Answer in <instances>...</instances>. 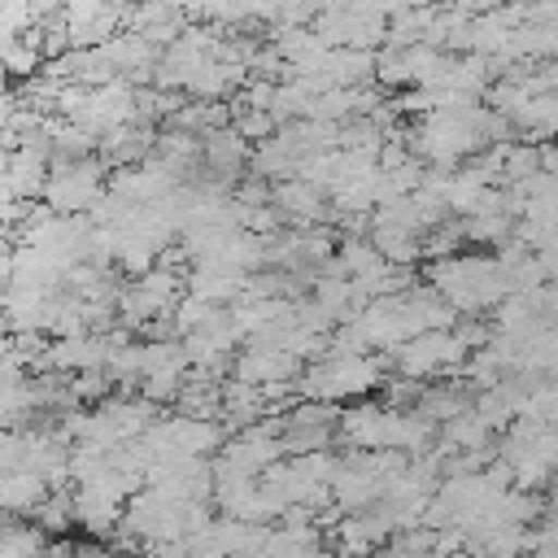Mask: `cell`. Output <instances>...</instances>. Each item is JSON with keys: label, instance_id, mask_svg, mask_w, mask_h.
I'll return each instance as SVG.
<instances>
[{"label": "cell", "instance_id": "6da1fadb", "mask_svg": "<svg viewBox=\"0 0 558 558\" xmlns=\"http://www.w3.org/2000/svg\"><path fill=\"white\" fill-rule=\"evenodd\" d=\"M384 366L388 357H340V353H327L318 366H310L301 379H296V401H327V405H340V401H353V397H366L379 379H384Z\"/></svg>", "mask_w": 558, "mask_h": 558}, {"label": "cell", "instance_id": "7a4b0ae2", "mask_svg": "<svg viewBox=\"0 0 558 558\" xmlns=\"http://www.w3.org/2000/svg\"><path fill=\"white\" fill-rule=\"evenodd\" d=\"M105 161L100 153L87 157V161H74V166H52V179L44 187V205L57 214V218H83L96 196L105 192Z\"/></svg>", "mask_w": 558, "mask_h": 558}, {"label": "cell", "instance_id": "3957f363", "mask_svg": "<svg viewBox=\"0 0 558 558\" xmlns=\"http://www.w3.org/2000/svg\"><path fill=\"white\" fill-rule=\"evenodd\" d=\"M471 349L458 340V331H423L388 353V366H397L405 379H427L436 371H458L466 366Z\"/></svg>", "mask_w": 558, "mask_h": 558}, {"label": "cell", "instance_id": "277c9868", "mask_svg": "<svg viewBox=\"0 0 558 558\" xmlns=\"http://www.w3.org/2000/svg\"><path fill=\"white\" fill-rule=\"evenodd\" d=\"M301 375H305L301 371V357H292V353H257V349H244L235 357V379H244L253 388H288Z\"/></svg>", "mask_w": 558, "mask_h": 558}, {"label": "cell", "instance_id": "5b68a950", "mask_svg": "<svg viewBox=\"0 0 558 558\" xmlns=\"http://www.w3.org/2000/svg\"><path fill=\"white\" fill-rule=\"evenodd\" d=\"M323 187H314L310 179H288V183H275V196H270V205L283 214V222L288 227H314L318 218H327V209H323Z\"/></svg>", "mask_w": 558, "mask_h": 558}, {"label": "cell", "instance_id": "8992f818", "mask_svg": "<svg viewBox=\"0 0 558 558\" xmlns=\"http://www.w3.org/2000/svg\"><path fill=\"white\" fill-rule=\"evenodd\" d=\"M244 288H248V275L240 270H227V266H192L187 270V296L196 301H209V305H227V301H244Z\"/></svg>", "mask_w": 558, "mask_h": 558}, {"label": "cell", "instance_id": "52a82bcc", "mask_svg": "<svg viewBox=\"0 0 558 558\" xmlns=\"http://www.w3.org/2000/svg\"><path fill=\"white\" fill-rule=\"evenodd\" d=\"M48 179H52V166L44 157L22 153V148L9 153V161H4V196L9 201H35V196H44Z\"/></svg>", "mask_w": 558, "mask_h": 558}, {"label": "cell", "instance_id": "ba28073f", "mask_svg": "<svg viewBox=\"0 0 558 558\" xmlns=\"http://www.w3.org/2000/svg\"><path fill=\"white\" fill-rule=\"evenodd\" d=\"M48 497H52V488H48L44 475H4V484H0V501H4L9 519L35 514Z\"/></svg>", "mask_w": 558, "mask_h": 558}, {"label": "cell", "instance_id": "9c48e42d", "mask_svg": "<svg viewBox=\"0 0 558 558\" xmlns=\"http://www.w3.org/2000/svg\"><path fill=\"white\" fill-rule=\"evenodd\" d=\"M440 436H445V449L484 453V449H488V436H493V427H488V418H484L480 410H466V414H458L453 423H445V427H440Z\"/></svg>", "mask_w": 558, "mask_h": 558}, {"label": "cell", "instance_id": "30bf717a", "mask_svg": "<svg viewBox=\"0 0 558 558\" xmlns=\"http://www.w3.org/2000/svg\"><path fill=\"white\" fill-rule=\"evenodd\" d=\"M48 532L22 519L4 523V541H0V558H48Z\"/></svg>", "mask_w": 558, "mask_h": 558}, {"label": "cell", "instance_id": "8fae6325", "mask_svg": "<svg viewBox=\"0 0 558 558\" xmlns=\"http://www.w3.org/2000/svg\"><path fill=\"white\" fill-rule=\"evenodd\" d=\"M462 231L475 244H510L514 240V218L510 214H480V218H462Z\"/></svg>", "mask_w": 558, "mask_h": 558}, {"label": "cell", "instance_id": "7c38bea8", "mask_svg": "<svg viewBox=\"0 0 558 558\" xmlns=\"http://www.w3.org/2000/svg\"><path fill=\"white\" fill-rule=\"evenodd\" d=\"M31 519H35V527H44L48 536H61L70 523H78V519H74V493H65V488H61V493H52V497L31 514Z\"/></svg>", "mask_w": 558, "mask_h": 558}, {"label": "cell", "instance_id": "4fadbf2b", "mask_svg": "<svg viewBox=\"0 0 558 558\" xmlns=\"http://www.w3.org/2000/svg\"><path fill=\"white\" fill-rule=\"evenodd\" d=\"M231 126H235L244 140H262V144L279 131V122H275L270 113H262V109H240V105L231 109Z\"/></svg>", "mask_w": 558, "mask_h": 558}, {"label": "cell", "instance_id": "5bb4252c", "mask_svg": "<svg viewBox=\"0 0 558 558\" xmlns=\"http://www.w3.org/2000/svg\"><path fill=\"white\" fill-rule=\"evenodd\" d=\"M78 558H113V549H105V545H78Z\"/></svg>", "mask_w": 558, "mask_h": 558}]
</instances>
